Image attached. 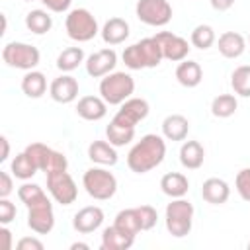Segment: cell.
Here are the masks:
<instances>
[{
  "mask_svg": "<svg viewBox=\"0 0 250 250\" xmlns=\"http://www.w3.org/2000/svg\"><path fill=\"white\" fill-rule=\"evenodd\" d=\"M14 191V182L8 172H0V197H8Z\"/></svg>",
  "mask_w": 250,
  "mask_h": 250,
  "instance_id": "obj_42",
  "label": "cell"
},
{
  "mask_svg": "<svg viewBox=\"0 0 250 250\" xmlns=\"http://www.w3.org/2000/svg\"><path fill=\"white\" fill-rule=\"evenodd\" d=\"M0 145H2V152H0V162H4V160H8V156H10V143H8V139L2 135L0 137Z\"/></svg>",
  "mask_w": 250,
  "mask_h": 250,
  "instance_id": "obj_44",
  "label": "cell"
},
{
  "mask_svg": "<svg viewBox=\"0 0 250 250\" xmlns=\"http://www.w3.org/2000/svg\"><path fill=\"white\" fill-rule=\"evenodd\" d=\"M148 111H150V107H148L146 100L131 96L129 100H125L121 104V107L113 115V121H117L121 125H127V127H137V123H141L148 115Z\"/></svg>",
  "mask_w": 250,
  "mask_h": 250,
  "instance_id": "obj_12",
  "label": "cell"
},
{
  "mask_svg": "<svg viewBox=\"0 0 250 250\" xmlns=\"http://www.w3.org/2000/svg\"><path fill=\"white\" fill-rule=\"evenodd\" d=\"M64 29H66V35L72 41H78V43L92 41L100 33L98 20L86 8H74V10H70L68 16H66V20H64Z\"/></svg>",
  "mask_w": 250,
  "mask_h": 250,
  "instance_id": "obj_4",
  "label": "cell"
},
{
  "mask_svg": "<svg viewBox=\"0 0 250 250\" xmlns=\"http://www.w3.org/2000/svg\"><path fill=\"white\" fill-rule=\"evenodd\" d=\"M166 156V143L164 137L148 133L141 137L139 143H135L127 154V166L135 174H146L162 164Z\"/></svg>",
  "mask_w": 250,
  "mask_h": 250,
  "instance_id": "obj_1",
  "label": "cell"
},
{
  "mask_svg": "<svg viewBox=\"0 0 250 250\" xmlns=\"http://www.w3.org/2000/svg\"><path fill=\"white\" fill-rule=\"evenodd\" d=\"M16 205L8 199V197H0V223L2 225H10L14 219H16Z\"/></svg>",
  "mask_w": 250,
  "mask_h": 250,
  "instance_id": "obj_39",
  "label": "cell"
},
{
  "mask_svg": "<svg viewBox=\"0 0 250 250\" xmlns=\"http://www.w3.org/2000/svg\"><path fill=\"white\" fill-rule=\"evenodd\" d=\"M236 107H238V102H236V96H232V94H219L211 102V113L219 119H227V117L234 115Z\"/></svg>",
  "mask_w": 250,
  "mask_h": 250,
  "instance_id": "obj_31",
  "label": "cell"
},
{
  "mask_svg": "<svg viewBox=\"0 0 250 250\" xmlns=\"http://www.w3.org/2000/svg\"><path fill=\"white\" fill-rule=\"evenodd\" d=\"M154 39L158 41L164 59H168L172 62H182L184 59H188L191 47L184 37H180L172 31H160L154 35Z\"/></svg>",
  "mask_w": 250,
  "mask_h": 250,
  "instance_id": "obj_11",
  "label": "cell"
},
{
  "mask_svg": "<svg viewBox=\"0 0 250 250\" xmlns=\"http://www.w3.org/2000/svg\"><path fill=\"white\" fill-rule=\"evenodd\" d=\"M21 92L27 96V98H41L45 92H47V78L43 72L39 70H27L21 78Z\"/></svg>",
  "mask_w": 250,
  "mask_h": 250,
  "instance_id": "obj_26",
  "label": "cell"
},
{
  "mask_svg": "<svg viewBox=\"0 0 250 250\" xmlns=\"http://www.w3.org/2000/svg\"><path fill=\"white\" fill-rule=\"evenodd\" d=\"M135 242V236L123 232L115 225L105 227L102 232V250H127Z\"/></svg>",
  "mask_w": 250,
  "mask_h": 250,
  "instance_id": "obj_25",
  "label": "cell"
},
{
  "mask_svg": "<svg viewBox=\"0 0 250 250\" xmlns=\"http://www.w3.org/2000/svg\"><path fill=\"white\" fill-rule=\"evenodd\" d=\"M234 188L238 195L250 203V168H242L234 178Z\"/></svg>",
  "mask_w": 250,
  "mask_h": 250,
  "instance_id": "obj_38",
  "label": "cell"
},
{
  "mask_svg": "<svg viewBox=\"0 0 250 250\" xmlns=\"http://www.w3.org/2000/svg\"><path fill=\"white\" fill-rule=\"evenodd\" d=\"M23 2H33V0H23Z\"/></svg>",
  "mask_w": 250,
  "mask_h": 250,
  "instance_id": "obj_47",
  "label": "cell"
},
{
  "mask_svg": "<svg viewBox=\"0 0 250 250\" xmlns=\"http://www.w3.org/2000/svg\"><path fill=\"white\" fill-rule=\"evenodd\" d=\"M82 186L90 197L98 201H105L115 195L117 178L105 168H88L82 176Z\"/></svg>",
  "mask_w": 250,
  "mask_h": 250,
  "instance_id": "obj_5",
  "label": "cell"
},
{
  "mask_svg": "<svg viewBox=\"0 0 250 250\" xmlns=\"http://www.w3.org/2000/svg\"><path fill=\"white\" fill-rule=\"evenodd\" d=\"M25 27L35 33V35H43L47 31H51L53 27V18L45 12V10H31L25 16Z\"/></svg>",
  "mask_w": 250,
  "mask_h": 250,
  "instance_id": "obj_30",
  "label": "cell"
},
{
  "mask_svg": "<svg viewBox=\"0 0 250 250\" xmlns=\"http://www.w3.org/2000/svg\"><path fill=\"white\" fill-rule=\"evenodd\" d=\"M18 197H20V201H21L25 207H31L33 203L45 199L47 193L43 191L41 186H37V184H27V182H25V184H21V186L18 188Z\"/></svg>",
  "mask_w": 250,
  "mask_h": 250,
  "instance_id": "obj_35",
  "label": "cell"
},
{
  "mask_svg": "<svg viewBox=\"0 0 250 250\" xmlns=\"http://www.w3.org/2000/svg\"><path fill=\"white\" fill-rule=\"evenodd\" d=\"M189 133V121L182 113H172L162 121V135L168 141H186Z\"/></svg>",
  "mask_w": 250,
  "mask_h": 250,
  "instance_id": "obj_22",
  "label": "cell"
},
{
  "mask_svg": "<svg viewBox=\"0 0 250 250\" xmlns=\"http://www.w3.org/2000/svg\"><path fill=\"white\" fill-rule=\"evenodd\" d=\"M86 72L92 76V78H104L105 74L113 72L115 64H117V53L109 47L105 49H100L96 53H92L88 59H86Z\"/></svg>",
  "mask_w": 250,
  "mask_h": 250,
  "instance_id": "obj_13",
  "label": "cell"
},
{
  "mask_svg": "<svg viewBox=\"0 0 250 250\" xmlns=\"http://www.w3.org/2000/svg\"><path fill=\"white\" fill-rule=\"evenodd\" d=\"M49 96L57 104H72L78 98V80L70 74L57 76L49 86Z\"/></svg>",
  "mask_w": 250,
  "mask_h": 250,
  "instance_id": "obj_14",
  "label": "cell"
},
{
  "mask_svg": "<svg viewBox=\"0 0 250 250\" xmlns=\"http://www.w3.org/2000/svg\"><path fill=\"white\" fill-rule=\"evenodd\" d=\"M176 80L184 86V88H195L201 84L203 80V70L199 66L197 61H189L184 59L178 66H176Z\"/></svg>",
  "mask_w": 250,
  "mask_h": 250,
  "instance_id": "obj_21",
  "label": "cell"
},
{
  "mask_svg": "<svg viewBox=\"0 0 250 250\" xmlns=\"http://www.w3.org/2000/svg\"><path fill=\"white\" fill-rule=\"evenodd\" d=\"M248 43H250V35H248Z\"/></svg>",
  "mask_w": 250,
  "mask_h": 250,
  "instance_id": "obj_49",
  "label": "cell"
},
{
  "mask_svg": "<svg viewBox=\"0 0 250 250\" xmlns=\"http://www.w3.org/2000/svg\"><path fill=\"white\" fill-rule=\"evenodd\" d=\"M2 61L12 68L33 70L41 61V53L37 47L29 45V43L12 41L2 47Z\"/></svg>",
  "mask_w": 250,
  "mask_h": 250,
  "instance_id": "obj_6",
  "label": "cell"
},
{
  "mask_svg": "<svg viewBox=\"0 0 250 250\" xmlns=\"http://www.w3.org/2000/svg\"><path fill=\"white\" fill-rule=\"evenodd\" d=\"M115 148L117 146H113L109 141H94L88 146V158L100 166H113V164H117Z\"/></svg>",
  "mask_w": 250,
  "mask_h": 250,
  "instance_id": "obj_23",
  "label": "cell"
},
{
  "mask_svg": "<svg viewBox=\"0 0 250 250\" xmlns=\"http://www.w3.org/2000/svg\"><path fill=\"white\" fill-rule=\"evenodd\" d=\"M160 189H162V193H166L172 199L186 197L189 191V180L182 172H166L160 178Z\"/></svg>",
  "mask_w": 250,
  "mask_h": 250,
  "instance_id": "obj_19",
  "label": "cell"
},
{
  "mask_svg": "<svg viewBox=\"0 0 250 250\" xmlns=\"http://www.w3.org/2000/svg\"><path fill=\"white\" fill-rule=\"evenodd\" d=\"M121 59H123L125 66H127V68H131V70L146 68V61H145V55H143V51H141L139 43H133V45L125 47V51H123Z\"/></svg>",
  "mask_w": 250,
  "mask_h": 250,
  "instance_id": "obj_36",
  "label": "cell"
},
{
  "mask_svg": "<svg viewBox=\"0 0 250 250\" xmlns=\"http://www.w3.org/2000/svg\"><path fill=\"white\" fill-rule=\"evenodd\" d=\"M27 156L33 160V164L37 166V170L49 174V172H57V170H66L68 168V160L62 152L53 150L51 146L43 145V143H31L25 146Z\"/></svg>",
  "mask_w": 250,
  "mask_h": 250,
  "instance_id": "obj_7",
  "label": "cell"
},
{
  "mask_svg": "<svg viewBox=\"0 0 250 250\" xmlns=\"http://www.w3.org/2000/svg\"><path fill=\"white\" fill-rule=\"evenodd\" d=\"M105 137L113 146H125L135 139V127H127L111 119L105 127Z\"/></svg>",
  "mask_w": 250,
  "mask_h": 250,
  "instance_id": "obj_27",
  "label": "cell"
},
{
  "mask_svg": "<svg viewBox=\"0 0 250 250\" xmlns=\"http://www.w3.org/2000/svg\"><path fill=\"white\" fill-rule=\"evenodd\" d=\"M217 49L225 59H238L246 49V39L236 31H225L217 39Z\"/></svg>",
  "mask_w": 250,
  "mask_h": 250,
  "instance_id": "obj_18",
  "label": "cell"
},
{
  "mask_svg": "<svg viewBox=\"0 0 250 250\" xmlns=\"http://www.w3.org/2000/svg\"><path fill=\"white\" fill-rule=\"evenodd\" d=\"M70 248H72V250H78V248H80V250H88L90 246H88V244H84V242H74Z\"/></svg>",
  "mask_w": 250,
  "mask_h": 250,
  "instance_id": "obj_46",
  "label": "cell"
},
{
  "mask_svg": "<svg viewBox=\"0 0 250 250\" xmlns=\"http://www.w3.org/2000/svg\"><path fill=\"white\" fill-rule=\"evenodd\" d=\"M41 2H43V6H45L47 10H51V12H55V14L68 12V8H70V4H72V0H41Z\"/></svg>",
  "mask_w": 250,
  "mask_h": 250,
  "instance_id": "obj_40",
  "label": "cell"
},
{
  "mask_svg": "<svg viewBox=\"0 0 250 250\" xmlns=\"http://www.w3.org/2000/svg\"><path fill=\"white\" fill-rule=\"evenodd\" d=\"M113 225H115L117 229H121L123 232L131 234V236H137V232H141V225H139L135 207H133V209H121V211L115 215Z\"/></svg>",
  "mask_w": 250,
  "mask_h": 250,
  "instance_id": "obj_33",
  "label": "cell"
},
{
  "mask_svg": "<svg viewBox=\"0 0 250 250\" xmlns=\"http://www.w3.org/2000/svg\"><path fill=\"white\" fill-rule=\"evenodd\" d=\"M137 211V219H139V225H141V230H150L156 221H158V213L152 205H139L135 207Z\"/></svg>",
  "mask_w": 250,
  "mask_h": 250,
  "instance_id": "obj_37",
  "label": "cell"
},
{
  "mask_svg": "<svg viewBox=\"0 0 250 250\" xmlns=\"http://www.w3.org/2000/svg\"><path fill=\"white\" fill-rule=\"evenodd\" d=\"M230 86L236 96L250 98V64H240L230 74Z\"/></svg>",
  "mask_w": 250,
  "mask_h": 250,
  "instance_id": "obj_32",
  "label": "cell"
},
{
  "mask_svg": "<svg viewBox=\"0 0 250 250\" xmlns=\"http://www.w3.org/2000/svg\"><path fill=\"white\" fill-rule=\"evenodd\" d=\"M104 223V211L98 205H88L82 207L78 213H74L72 217V227L76 232L80 234H90L94 230H98Z\"/></svg>",
  "mask_w": 250,
  "mask_h": 250,
  "instance_id": "obj_15",
  "label": "cell"
},
{
  "mask_svg": "<svg viewBox=\"0 0 250 250\" xmlns=\"http://www.w3.org/2000/svg\"><path fill=\"white\" fill-rule=\"evenodd\" d=\"M100 33H102L104 43H107V45H119V43H123L129 37L131 29H129V23L123 18H109L104 23V27H102Z\"/></svg>",
  "mask_w": 250,
  "mask_h": 250,
  "instance_id": "obj_20",
  "label": "cell"
},
{
  "mask_svg": "<svg viewBox=\"0 0 250 250\" xmlns=\"http://www.w3.org/2000/svg\"><path fill=\"white\" fill-rule=\"evenodd\" d=\"M0 234H2V238H4V248H6V250H12V232L6 229V225L0 229Z\"/></svg>",
  "mask_w": 250,
  "mask_h": 250,
  "instance_id": "obj_45",
  "label": "cell"
},
{
  "mask_svg": "<svg viewBox=\"0 0 250 250\" xmlns=\"http://www.w3.org/2000/svg\"><path fill=\"white\" fill-rule=\"evenodd\" d=\"M27 227L37 234H47L53 230L55 213H53V203L49 197L27 207Z\"/></svg>",
  "mask_w": 250,
  "mask_h": 250,
  "instance_id": "obj_10",
  "label": "cell"
},
{
  "mask_svg": "<svg viewBox=\"0 0 250 250\" xmlns=\"http://www.w3.org/2000/svg\"><path fill=\"white\" fill-rule=\"evenodd\" d=\"M18 250H43V242L33 236H23L18 240Z\"/></svg>",
  "mask_w": 250,
  "mask_h": 250,
  "instance_id": "obj_41",
  "label": "cell"
},
{
  "mask_svg": "<svg viewBox=\"0 0 250 250\" xmlns=\"http://www.w3.org/2000/svg\"><path fill=\"white\" fill-rule=\"evenodd\" d=\"M201 197L211 205H223L230 197V188L221 178H207L201 186Z\"/></svg>",
  "mask_w": 250,
  "mask_h": 250,
  "instance_id": "obj_17",
  "label": "cell"
},
{
  "mask_svg": "<svg viewBox=\"0 0 250 250\" xmlns=\"http://www.w3.org/2000/svg\"><path fill=\"white\" fill-rule=\"evenodd\" d=\"M76 113L86 121H100L107 113V104L102 96H84L76 104Z\"/></svg>",
  "mask_w": 250,
  "mask_h": 250,
  "instance_id": "obj_16",
  "label": "cell"
},
{
  "mask_svg": "<svg viewBox=\"0 0 250 250\" xmlns=\"http://www.w3.org/2000/svg\"><path fill=\"white\" fill-rule=\"evenodd\" d=\"M189 41H191L193 47L205 51V49H209V47L217 41V35H215V29H213L211 25H207V23H199V25L193 27Z\"/></svg>",
  "mask_w": 250,
  "mask_h": 250,
  "instance_id": "obj_34",
  "label": "cell"
},
{
  "mask_svg": "<svg viewBox=\"0 0 250 250\" xmlns=\"http://www.w3.org/2000/svg\"><path fill=\"white\" fill-rule=\"evenodd\" d=\"M135 92V80L127 72H109L100 82V96L107 105H121Z\"/></svg>",
  "mask_w": 250,
  "mask_h": 250,
  "instance_id": "obj_3",
  "label": "cell"
},
{
  "mask_svg": "<svg viewBox=\"0 0 250 250\" xmlns=\"http://www.w3.org/2000/svg\"><path fill=\"white\" fill-rule=\"evenodd\" d=\"M135 16L146 25L162 27L172 20V6L168 0H139L135 6Z\"/></svg>",
  "mask_w": 250,
  "mask_h": 250,
  "instance_id": "obj_9",
  "label": "cell"
},
{
  "mask_svg": "<svg viewBox=\"0 0 250 250\" xmlns=\"http://www.w3.org/2000/svg\"><path fill=\"white\" fill-rule=\"evenodd\" d=\"M164 223H166V230L172 236H176V238L188 236L193 227V205L184 197L172 199L166 205Z\"/></svg>",
  "mask_w": 250,
  "mask_h": 250,
  "instance_id": "obj_2",
  "label": "cell"
},
{
  "mask_svg": "<svg viewBox=\"0 0 250 250\" xmlns=\"http://www.w3.org/2000/svg\"><path fill=\"white\" fill-rule=\"evenodd\" d=\"M248 250H250V242H248Z\"/></svg>",
  "mask_w": 250,
  "mask_h": 250,
  "instance_id": "obj_48",
  "label": "cell"
},
{
  "mask_svg": "<svg viewBox=\"0 0 250 250\" xmlns=\"http://www.w3.org/2000/svg\"><path fill=\"white\" fill-rule=\"evenodd\" d=\"M10 172H12V176L18 178V180H31L39 170H37V166L33 164V160L27 156V152L23 150V152L16 154V158L12 160Z\"/></svg>",
  "mask_w": 250,
  "mask_h": 250,
  "instance_id": "obj_29",
  "label": "cell"
},
{
  "mask_svg": "<svg viewBox=\"0 0 250 250\" xmlns=\"http://www.w3.org/2000/svg\"><path fill=\"white\" fill-rule=\"evenodd\" d=\"M209 2H211L213 10H217V12H227L234 4V0H209Z\"/></svg>",
  "mask_w": 250,
  "mask_h": 250,
  "instance_id": "obj_43",
  "label": "cell"
},
{
  "mask_svg": "<svg viewBox=\"0 0 250 250\" xmlns=\"http://www.w3.org/2000/svg\"><path fill=\"white\" fill-rule=\"evenodd\" d=\"M205 160V148L199 141H184L180 146V162L188 170H197L203 166Z\"/></svg>",
  "mask_w": 250,
  "mask_h": 250,
  "instance_id": "obj_24",
  "label": "cell"
},
{
  "mask_svg": "<svg viewBox=\"0 0 250 250\" xmlns=\"http://www.w3.org/2000/svg\"><path fill=\"white\" fill-rule=\"evenodd\" d=\"M84 62V51L82 47H66L57 57V68L61 72H72Z\"/></svg>",
  "mask_w": 250,
  "mask_h": 250,
  "instance_id": "obj_28",
  "label": "cell"
},
{
  "mask_svg": "<svg viewBox=\"0 0 250 250\" xmlns=\"http://www.w3.org/2000/svg\"><path fill=\"white\" fill-rule=\"evenodd\" d=\"M47 191L61 205H72L78 197V188L66 170H57L47 174Z\"/></svg>",
  "mask_w": 250,
  "mask_h": 250,
  "instance_id": "obj_8",
  "label": "cell"
}]
</instances>
